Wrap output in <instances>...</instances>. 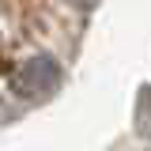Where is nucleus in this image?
<instances>
[{
  "label": "nucleus",
  "instance_id": "f257e3e1",
  "mask_svg": "<svg viewBox=\"0 0 151 151\" xmlns=\"http://www.w3.org/2000/svg\"><path fill=\"white\" fill-rule=\"evenodd\" d=\"M57 83H60V68H57L53 57H45V53L42 57H27L12 72V91L23 94V98H42V94L57 91Z\"/></svg>",
  "mask_w": 151,
  "mask_h": 151
},
{
  "label": "nucleus",
  "instance_id": "f03ea898",
  "mask_svg": "<svg viewBox=\"0 0 151 151\" xmlns=\"http://www.w3.org/2000/svg\"><path fill=\"white\" fill-rule=\"evenodd\" d=\"M68 4H76V8H91L94 0H68Z\"/></svg>",
  "mask_w": 151,
  "mask_h": 151
}]
</instances>
